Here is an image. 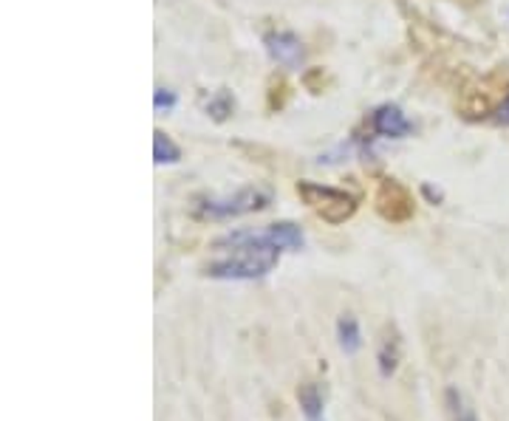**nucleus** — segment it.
<instances>
[{
	"label": "nucleus",
	"instance_id": "nucleus-11",
	"mask_svg": "<svg viewBox=\"0 0 509 421\" xmlns=\"http://www.w3.org/2000/svg\"><path fill=\"white\" fill-rule=\"evenodd\" d=\"M153 162L156 165H178L182 162V147H178L167 134H162V130L153 134Z\"/></svg>",
	"mask_w": 509,
	"mask_h": 421
},
{
	"label": "nucleus",
	"instance_id": "nucleus-5",
	"mask_svg": "<svg viewBox=\"0 0 509 421\" xmlns=\"http://www.w3.org/2000/svg\"><path fill=\"white\" fill-rule=\"evenodd\" d=\"M264 45H266V55L272 57V63L284 65V68H300L305 60V48L294 32H284V29L269 32L264 37Z\"/></svg>",
	"mask_w": 509,
	"mask_h": 421
},
{
	"label": "nucleus",
	"instance_id": "nucleus-3",
	"mask_svg": "<svg viewBox=\"0 0 509 421\" xmlns=\"http://www.w3.org/2000/svg\"><path fill=\"white\" fill-rule=\"evenodd\" d=\"M272 204V193L266 187H241L235 195H224V198H204L198 204V218L207 221H233L241 216L261 213Z\"/></svg>",
	"mask_w": 509,
	"mask_h": 421
},
{
	"label": "nucleus",
	"instance_id": "nucleus-2",
	"mask_svg": "<svg viewBox=\"0 0 509 421\" xmlns=\"http://www.w3.org/2000/svg\"><path fill=\"white\" fill-rule=\"evenodd\" d=\"M297 195L300 201L317 213L323 221L328 224H345L354 213H356V198L345 190L328 187V184H317V181H300L297 184Z\"/></svg>",
	"mask_w": 509,
	"mask_h": 421
},
{
	"label": "nucleus",
	"instance_id": "nucleus-6",
	"mask_svg": "<svg viewBox=\"0 0 509 421\" xmlns=\"http://www.w3.org/2000/svg\"><path fill=\"white\" fill-rule=\"evenodd\" d=\"M371 130L379 136V139H404L407 134L414 130V122L404 116V111L394 102H385L379 105V108L371 114L368 119Z\"/></svg>",
	"mask_w": 509,
	"mask_h": 421
},
{
	"label": "nucleus",
	"instance_id": "nucleus-10",
	"mask_svg": "<svg viewBox=\"0 0 509 421\" xmlns=\"http://www.w3.org/2000/svg\"><path fill=\"white\" fill-rule=\"evenodd\" d=\"M444 413H447V421H478L467 396L453 385L444 390Z\"/></svg>",
	"mask_w": 509,
	"mask_h": 421
},
{
	"label": "nucleus",
	"instance_id": "nucleus-13",
	"mask_svg": "<svg viewBox=\"0 0 509 421\" xmlns=\"http://www.w3.org/2000/svg\"><path fill=\"white\" fill-rule=\"evenodd\" d=\"M178 105V96L167 88H156V94H153V108H156L159 114L162 111H173Z\"/></svg>",
	"mask_w": 509,
	"mask_h": 421
},
{
	"label": "nucleus",
	"instance_id": "nucleus-1",
	"mask_svg": "<svg viewBox=\"0 0 509 421\" xmlns=\"http://www.w3.org/2000/svg\"><path fill=\"white\" fill-rule=\"evenodd\" d=\"M305 246V235L297 224L280 221L269 224L266 229H235L226 232L213 244L221 252L218 260H210L204 266V275L213 280H261L266 277L284 252H300Z\"/></svg>",
	"mask_w": 509,
	"mask_h": 421
},
{
	"label": "nucleus",
	"instance_id": "nucleus-9",
	"mask_svg": "<svg viewBox=\"0 0 509 421\" xmlns=\"http://www.w3.org/2000/svg\"><path fill=\"white\" fill-rule=\"evenodd\" d=\"M337 342H340V351L345 356L360 354L363 348V331H360V320L354 317V314H343L337 320Z\"/></svg>",
	"mask_w": 509,
	"mask_h": 421
},
{
	"label": "nucleus",
	"instance_id": "nucleus-15",
	"mask_svg": "<svg viewBox=\"0 0 509 421\" xmlns=\"http://www.w3.org/2000/svg\"><path fill=\"white\" fill-rule=\"evenodd\" d=\"M422 193H424V195H427V198H430L433 204H439V201H442V190H433L430 184H424V187H422Z\"/></svg>",
	"mask_w": 509,
	"mask_h": 421
},
{
	"label": "nucleus",
	"instance_id": "nucleus-8",
	"mask_svg": "<svg viewBox=\"0 0 509 421\" xmlns=\"http://www.w3.org/2000/svg\"><path fill=\"white\" fill-rule=\"evenodd\" d=\"M297 405L305 421H325V399L314 382H303L297 387Z\"/></svg>",
	"mask_w": 509,
	"mask_h": 421
},
{
	"label": "nucleus",
	"instance_id": "nucleus-14",
	"mask_svg": "<svg viewBox=\"0 0 509 421\" xmlns=\"http://www.w3.org/2000/svg\"><path fill=\"white\" fill-rule=\"evenodd\" d=\"M493 122H495V125H501V127H509V96L504 99V105H501V108L495 111Z\"/></svg>",
	"mask_w": 509,
	"mask_h": 421
},
{
	"label": "nucleus",
	"instance_id": "nucleus-4",
	"mask_svg": "<svg viewBox=\"0 0 509 421\" xmlns=\"http://www.w3.org/2000/svg\"><path fill=\"white\" fill-rule=\"evenodd\" d=\"M376 213L391 224H404L414 218V198L399 181L385 178L376 190Z\"/></svg>",
	"mask_w": 509,
	"mask_h": 421
},
{
	"label": "nucleus",
	"instance_id": "nucleus-12",
	"mask_svg": "<svg viewBox=\"0 0 509 421\" xmlns=\"http://www.w3.org/2000/svg\"><path fill=\"white\" fill-rule=\"evenodd\" d=\"M233 108H235V99L229 96V91H215L207 102V114H213V119H218V122H224L229 114H233Z\"/></svg>",
	"mask_w": 509,
	"mask_h": 421
},
{
	"label": "nucleus",
	"instance_id": "nucleus-7",
	"mask_svg": "<svg viewBox=\"0 0 509 421\" xmlns=\"http://www.w3.org/2000/svg\"><path fill=\"white\" fill-rule=\"evenodd\" d=\"M402 362V334L396 326L382 328V336L376 342V371L382 379H391L399 371Z\"/></svg>",
	"mask_w": 509,
	"mask_h": 421
}]
</instances>
